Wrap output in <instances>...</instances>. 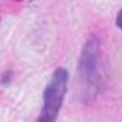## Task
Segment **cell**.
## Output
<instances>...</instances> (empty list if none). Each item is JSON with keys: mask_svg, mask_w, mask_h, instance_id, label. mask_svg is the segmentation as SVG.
Masks as SVG:
<instances>
[{"mask_svg": "<svg viewBox=\"0 0 122 122\" xmlns=\"http://www.w3.org/2000/svg\"><path fill=\"white\" fill-rule=\"evenodd\" d=\"M121 19H122V10L119 12V15H118V20H116V25H118V27H121L122 25H121Z\"/></svg>", "mask_w": 122, "mask_h": 122, "instance_id": "cell-3", "label": "cell"}, {"mask_svg": "<svg viewBox=\"0 0 122 122\" xmlns=\"http://www.w3.org/2000/svg\"><path fill=\"white\" fill-rule=\"evenodd\" d=\"M101 72H102L101 42L96 37H91L83 45L79 57V78L85 102L93 101L101 93V83H102Z\"/></svg>", "mask_w": 122, "mask_h": 122, "instance_id": "cell-1", "label": "cell"}, {"mask_svg": "<svg viewBox=\"0 0 122 122\" xmlns=\"http://www.w3.org/2000/svg\"><path fill=\"white\" fill-rule=\"evenodd\" d=\"M68 88V71L63 68L56 69L49 85L43 93V108L37 122H55L62 108V102Z\"/></svg>", "mask_w": 122, "mask_h": 122, "instance_id": "cell-2", "label": "cell"}]
</instances>
